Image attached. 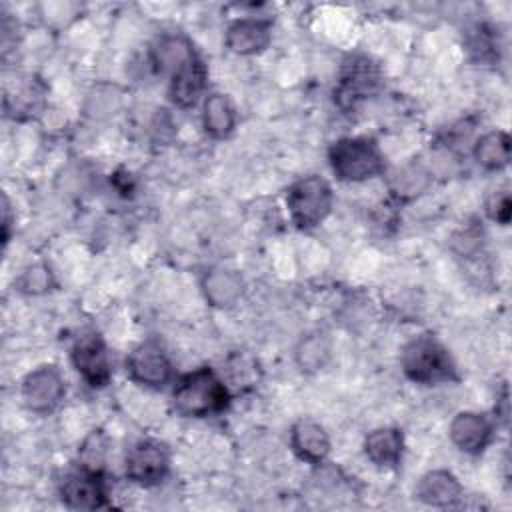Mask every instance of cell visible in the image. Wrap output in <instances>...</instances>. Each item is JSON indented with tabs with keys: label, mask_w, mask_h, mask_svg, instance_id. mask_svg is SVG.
Segmentation results:
<instances>
[{
	"label": "cell",
	"mask_w": 512,
	"mask_h": 512,
	"mask_svg": "<svg viewBox=\"0 0 512 512\" xmlns=\"http://www.w3.org/2000/svg\"><path fill=\"white\" fill-rule=\"evenodd\" d=\"M404 374L416 384H438L456 378V366L448 350L430 334L412 338L400 356Z\"/></svg>",
	"instance_id": "7a4b0ae2"
},
{
	"label": "cell",
	"mask_w": 512,
	"mask_h": 512,
	"mask_svg": "<svg viewBox=\"0 0 512 512\" xmlns=\"http://www.w3.org/2000/svg\"><path fill=\"white\" fill-rule=\"evenodd\" d=\"M168 450L156 440H140L126 454V476L142 486L158 484L168 472Z\"/></svg>",
	"instance_id": "ba28073f"
},
{
	"label": "cell",
	"mask_w": 512,
	"mask_h": 512,
	"mask_svg": "<svg viewBox=\"0 0 512 512\" xmlns=\"http://www.w3.org/2000/svg\"><path fill=\"white\" fill-rule=\"evenodd\" d=\"M378 84V66L366 56H354L344 64L340 72V80L334 90V100L342 110L356 108L362 100H366L378 90Z\"/></svg>",
	"instance_id": "5b68a950"
},
{
	"label": "cell",
	"mask_w": 512,
	"mask_h": 512,
	"mask_svg": "<svg viewBox=\"0 0 512 512\" xmlns=\"http://www.w3.org/2000/svg\"><path fill=\"white\" fill-rule=\"evenodd\" d=\"M202 292L208 304L216 308H230L244 294V280L236 270L216 266L204 274Z\"/></svg>",
	"instance_id": "4fadbf2b"
},
{
	"label": "cell",
	"mask_w": 512,
	"mask_h": 512,
	"mask_svg": "<svg viewBox=\"0 0 512 512\" xmlns=\"http://www.w3.org/2000/svg\"><path fill=\"white\" fill-rule=\"evenodd\" d=\"M42 102V88L36 80L24 78L14 86H4V110L12 118H28Z\"/></svg>",
	"instance_id": "44dd1931"
},
{
	"label": "cell",
	"mask_w": 512,
	"mask_h": 512,
	"mask_svg": "<svg viewBox=\"0 0 512 512\" xmlns=\"http://www.w3.org/2000/svg\"><path fill=\"white\" fill-rule=\"evenodd\" d=\"M402 448H404L402 432L392 426L376 428L364 438V452L368 460L382 468L396 466L402 458Z\"/></svg>",
	"instance_id": "ac0fdd59"
},
{
	"label": "cell",
	"mask_w": 512,
	"mask_h": 512,
	"mask_svg": "<svg viewBox=\"0 0 512 512\" xmlns=\"http://www.w3.org/2000/svg\"><path fill=\"white\" fill-rule=\"evenodd\" d=\"M126 370L130 378L148 388H162L172 376V364L158 342L138 344L126 358Z\"/></svg>",
	"instance_id": "52a82bcc"
},
{
	"label": "cell",
	"mask_w": 512,
	"mask_h": 512,
	"mask_svg": "<svg viewBox=\"0 0 512 512\" xmlns=\"http://www.w3.org/2000/svg\"><path fill=\"white\" fill-rule=\"evenodd\" d=\"M286 206L292 222L302 230H310L330 214L332 188L320 176H304L288 188Z\"/></svg>",
	"instance_id": "277c9868"
},
{
	"label": "cell",
	"mask_w": 512,
	"mask_h": 512,
	"mask_svg": "<svg viewBox=\"0 0 512 512\" xmlns=\"http://www.w3.org/2000/svg\"><path fill=\"white\" fill-rule=\"evenodd\" d=\"M202 126L212 138H226L236 126V110L226 94L212 92L202 106Z\"/></svg>",
	"instance_id": "d6986e66"
},
{
	"label": "cell",
	"mask_w": 512,
	"mask_h": 512,
	"mask_svg": "<svg viewBox=\"0 0 512 512\" xmlns=\"http://www.w3.org/2000/svg\"><path fill=\"white\" fill-rule=\"evenodd\" d=\"M430 184L428 170L418 162H406L396 166L388 174V188L398 200H412L420 196Z\"/></svg>",
	"instance_id": "ffe728a7"
},
{
	"label": "cell",
	"mask_w": 512,
	"mask_h": 512,
	"mask_svg": "<svg viewBox=\"0 0 512 512\" xmlns=\"http://www.w3.org/2000/svg\"><path fill=\"white\" fill-rule=\"evenodd\" d=\"M52 286H54V276L46 264L28 266L18 278V288L24 294H44L52 290Z\"/></svg>",
	"instance_id": "cb8c5ba5"
},
{
	"label": "cell",
	"mask_w": 512,
	"mask_h": 512,
	"mask_svg": "<svg viewBox=\"0 0 512 512\" xmlns=\"http://www.w3.org/2000/svg\"><path fill=\"white\" fill-rule=\"evenodd\" d=\"M206 86V66L196 56L192 62L182 66L170 76V98L176 106L188 108L198 102Z\"/></svg>",
	"instance_id": "9a60e30c"
},
{
	"label": "cell",
	"mask_w": 512,
	"mask_h": 512,
	"mask_svg": "<svg viewBox=\"0 0 512 512\" xmlns=\"http://www.w3.org/2000/svg\"><path fill=\"white\" fill-rule=\"evenodd\" d=\"M332 356L330 340L322 332H310L302 336L294 348V360L296 366L304 374H316L320 372Z\"/></svg>",
	"instance_id": "7402d4cb"
},
{
	"label": "cell",
	"mask_w": 512,
	"mask_h": 512,
	"mask_svg": "<svg viewBox=\"0 0 512 512\" xmlns=\"http://www.w3.org/2000/svg\"><path fill=\"white\" fill-rule=\"evenodd\" d=\"M416 496L430 506L444 508V506H452L460 500L462 486L452 472L432 470L420 478Z\"/></svg>",
	"instance_id": "e0dca14e"
},
{
	"label": "cell",
	"mask_w": 512,
	"mask_h": 512,
	"mask_svg": "<svg viewBox=\"0 0 512 512\" xmlns=\"http://www.w3.org/2000/svg\"><path fill=\"white\" fill-rule=\"evenodd\" d=\"M474 158L486 170L504 168L510 162V136L502 130L486 132L474 144Z\"/></svg>",
	"instance_id": "603a6c76"
},
{
	"label": "cell",
	"mask_w": 512,
	"mask_h": 512,
	"mask_svg": "<svg viewBox=\"0 0 512 512\" xmlns=\"http://www.w3.org/2000/svg\"><path fill=\"white\" fill-rule=\"evenodd\" d=\"M492 438V424L478 412H460L450 422V440L466 454H480Z\"/></svg>",
	"instance_id": "7c38bea8"
},
{
	"label": "cell",
	"mask_w": 512,
	"mask_h": 512,
	"mask_svg": "<svg viewBox=\"0 0 512 512\" xmlns=\"http://www.w3.org/2000/svg\"><path fill=\"white\" fill-rule=\"evenodd\" d=\"M330 166L340 180L364 182L384 172V158L374 140L354 136L340 138L330 146Z\"/></svg>",
	"instance_id": "3957f363"
},
{
	"label": "cell",
	"mask_w": 512,
	"mask_h": 512,
	"mask_svg": "<svg viewBox=\"0 0 512 512\" xmlns=\"http://www.w3.org/2000/svg\"><path fill=\"white\" fill-rule=\"evenodd\" d=\"M64 392H66L64 376L54 364H44L28 372L20 386V396L24 406L36 414H46L54 410L64 398Z\"/></svg>",
	"instance_id": "8992f818"
},
{
	"label": "cell",
	"mask_w": 512,
	"mask_h": 512,
	"mask_svg": "<svg viewBox=\"0 0 512 512\" xmlns=\"http://www.w3.org/2000/svg\"><path fill=\"white\" fill-rule=\"evenodd\" d=\"M488 214L492 220L500 222V224H508L510 222V214H512V204H510V196L508 192L502 194H494L492 200L488 202Z\"/></svg>",
	"instance_id": "484cf974"
},
{
	"label": "cell",
	"mask_w": 512,
	"mask_h": 512,
	"mask_svg": "<svg viewBox=\"0 0 512 512\" xmlns=\"http://www.w3.org/2000/svg\"><path fill=\"white\" fill-rule=\"evenodd\" d=\"M226 46L240 56H252L268 48L272 40V26L260 18H240L226 30Z\"/></svg>",
	"instance_id": "8fae6325"
},
{
	"label": "cell",
	"mask_w": 512,
	"mask_h": 512,
	"mask_svg": "<svg viewBox=\"0 0 512 512\" xmlns=\"http://www.w3.org/2000/svg\"><path fill=\"white\" fill-rule=\"evenodd\" d=\"M60 498L66 506L78 510H96L106 506V488L100 470L80 466L64 476Z\"/></svg>",
	"instance_id": "9c48e42d"
},
{
	"label": "cell",
	"mask_w": 512,
	"mask_h": 512,
	"mask_svg": "<svg viewBox=\"0 0 512 512\" xmlns=\"http://www.w3.org/2000/svg\"><path fill=\"white\" fill-rule=\"evenodd\" d=\"M196 56L198 54H196L192 42L182 34L160 36L152 48V62H154L156 70L166 72L170 76L174 72H178L182 66H186L188 62H192Z\"/></svg>",
	"instance_id": "2e32d148"
},
{
	"label": "cell",
	"mask_w": 512,
	"mask_h": 512,
	"mask_svg": "<svg viewBox=\"0 0 512 512\" xmlns=\"http://www.w3.org/2000/svg\"><path fill=\"white\" fill-rule=\"evenodd\" d=\"M172 402L180 416L202 418L226 408L228 388L212 368L202 366L178 380Z\"/></svg>",
	"instance_id": "6da1fadb"
},
{
	"label": "cell",
	"mask_w": 512,
	"mask_h": 512,
	"mask_svg": "<svg viewBox=\"0 0 512 512\" xmlns=\"http://www.w3.org/2000/svg\"><path fill=\"white\" fill-rule=\"evenodd\" d=\"M2 212H4V218H2L4 242H8V230H10V206H8V198H6V196L2 198Z\"/></svg>",
	"instance_id": "4316f807"
},
{
	"label": "cell",
	"mask_w": 512,
	"mask_h": 512,
	"mask_svg": "<svg viewBox=\"0 0 512 512\" xmlns=\"http://www.w3.org/2000/svg\"><path fill=\"white\" fill-rule=\"evenodd\" d=\"M228 372H230V382L234 386H250L254 384L256 378V362L252 358L246 356H234L228 364Z\"/></svg>",
	"instance_id": "d4e9b609"
},
{
	"label": "cell",
	"mask_w": 512,
	"mask_h": 512,
	"mask_svg": "<svg viewBox=\"0 0 512 512\" xmlns=\"http://www.w3.org/2000/svg\"><path fill=\"white\" fill-rule=\"evenodd\" d=\"M72 364L78 370V374L90 384V386H106L110 380V362L108 352L102 342V338L94 332L80 336L70 352Z\"/></svg>",
	"instance_id": "30bf717a"
},
{
	"label": "cell",
	"mask_w": 512,
	"mask_h": 512,
	"mask_svg": "<svg viewBox=\"0 0 512 512\" xmlns=\"http://www.w3.org/2000/svg\"><path fill=\"white\" fill-rule=\"evenodd\" d=\"M290 446L300 460L320 464L330 452V438L318 422L298 420L290 430Z\"/></svg>",
	"instance_id": "5bb4252c"
}]
</instances>
